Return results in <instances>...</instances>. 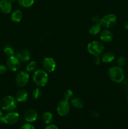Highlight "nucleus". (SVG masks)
Wrapping results in <instances>:
<instances>
[{
    "instance_id": "obj_1",
    "label": "nucleus",
    "mask_w": 128,
    "mask_h": 129,
    "mask_svg": "<svg viewBox=\"0 0 128 129\" xmlns=\"http://www.w3.org/2000/svg\"><path fill=\"white\" fill-rule=\"evenodd\" d=\"M109 78L112 81L117 83H120L124 81L125 78V73L121 67L114 66L109 69L108 71Z\"/></svg>"
},
{
    "instance_id": "obj_2",
    "label": "nucleus",
    "mask_w": 128,
    "mask_h": 129,
    "mask_svg": "<svg viewBox=\"0 0 128 129\" xmlns=\"http://www.w3.org/2000/svg\"><path fill=\"white\" fill-rule=\"evenodd\" d=\"M33 80L37 86H44L47 84L48 81V73L43 69H36L34 72Z\"/></svg>"
},
{
    "instance_id": "obj_3",
    "label": "nucleus",
    "mask_w": 128,
    "mask_h": 129,
    "mask_svg": "<svg viewBox=\"0 0 128 129\" xmlns=\"http://www.w3.org/2000/svg\"><path fill=\"white\" fill-rule=\"evenodd\" d=\"M1 107L3 110L11 112L16 109L17 107V101L12 96H6L1 101Z\"/></svg>"
},
{
    "instance_id": "obj_4",
    "label": "nucleus",
    "mask_w": 128,
    "mask_h": 129,
    "mask_svg": "<svg viewBox=\"0 0 128 129\" xmlns=\"http://www.w3.org/2000/svg\"><path fill=\"white\" fill-rule=\"evenodd\" d=\"M87 50L94 56H100L104 51V46L99 41H92L87 45Z\"/></svg>"
},
{
    "instance_id": "obj_5",
    "label": "nucleus",
    "mask_w": 128,
    "mask_h": 129,
    "mask_svg": "<svg viewBox=\"0 0 128 129\" xmlns=\"http://www.w3.org/2000/svg\"><path fill=\"white\" fill-rule=\"evenodd\" d=\"M100 24L105 28H112L117 23V17L114 14H107L100 18Z\"/></svg>"
},
{
    "instance_id": "obj_6",
    "label": "nucleus",
    "mask_w": 128,
    "mask_h": 129,
    "mask_svg": "<svg viewBox=\"0 0 128 129\" xmlns=\"http://www.w3.org/2000/svg\"><path fill=\"white\" fill-rule=\"evenodd\" d=\"M70 105L69 101L63 99L60 101L56 107V111L59 115L64 117L68 115L70 112Z\"/></svg>"
},
{
    "instance_id": "obj_7",
    "label": "nucleus",
    "mask_w": 128,
    "mask_h": 129,
    "mask_svg": "<svg viewBox=\"0 0 128 129\" xmlns=\"http://www.w3.org/2000/svg\"><path fill=\"white\" fill-rule=\"evenodd\" d=\"M29 74L27 72L25 71H20L16 74L15 80H16V83L18 86L20 88L25 87L26 84H28L29 81Z\"/></svg>"
},
{
    "instance_id": "obj_8",
    "label": "nucleus",
    "mask_w": 128,
    "mask_h": 129,
    "mask_svg": "<svg viewBox=\"0 0 128 129\" xmlns=\"http://www.w3.org/2000/svg\"><path fill=\"white\" fill-rule=\"evenodd\" d=\"M6 66L11 71H17L21 66V61L15 55L9 57L6 60Z\"/></svg>"
},
{
    "instance_id": "obj_9",
    "label": "nucleus",
    "mask_w": 128,
    "mask_h": 129,
    "mask_svg": "<svg viewBox=\"0 0 128 129\" xmlns=\"http://www.w3.org/2000/svg\"><path fill=\"white\" fill-rule=\"evenodd\" d=\"M20 116L16 112H12L8 113L5 116H3L1 120V123H6L8 125H14L17 123L19 120Z\"/></svg>"
},
{
    "instance_id": "obj_10",
    "label": "nucleus",
    "mask_w": 128,
    "mask_h": 129,
    "mask_svg": "<svg viewBox=\"0 0 128 129\" xmlns=\"http://www.w3.org/2000/svg\"><path fill=\"white\" fill-rule=\"evenodd\" d=\"M43 68L47 73H52L56 68V62L53 58L46 57L43 60Z\"/></svg>"
},
{
    "instance_id": "obj_11",
    "label": "nucleus",
    "mask_w": 128,
    "mask_h": 129,
    "mask_svg": "<svg viewBox=\"0 0 128 129\" xmlns=\"http://www.w3.org/2000/svg\"><path fill=\"white\" fill-rule=\"evenodd\" d=\"M16 57L19 59V60L21 62H25L28 61L31 58V53L29 50L26 49H23L20 50V51L18 52L16 54Z\"/></svg>"
},
{
    "instance_id": "obj_12",
    "label": "nucleus",
    "mask_w": 128,
    "mask_h": 129,
    "mask_svg": "<svg viewBox=\"0 0 128 129\" xmlns=\"http://www.w3.org/2000/svg\"><path fill=\"white\" fill-rule=\"evenodd\" d=\"M12 10V5L10 0L0 1V11L4 14L10 13Z\"/></svg>"
},
{
    "instance_id": "obj_13",
    "label": "nucleus",
    "mask_w": 128,
    "mask_h": 129,
    "mask_svg": "<svg viewBox=\"0 0 128 129\" xmlns=\"http://www.w3.org/2000/svg\"><path fill=\"white\" fill-rule=\"evenodd\" d=\"M24 117H25V119L26 122L31 123V122H34L38 118V114L36 111L30 109L28 110L25 112Z\"/></svg>"
},
{
    "instance_id": "obj_14",
    "label": "nucleus",
    "mask_w": 128,
    "mask_h": 129,
    "mask_svg": "<svg viewBox=\"0 0 128 129\" xmlns=\"http://www.w3.org/2000/svg\"><path fill=\"white\" fill-rule=\"evenodd\" d=\"M16 100L20 103L25 102L28 98V93L26 89H21L17 91L16 94Z\"/></svg>"
},
{
    "instance_id": "obj_15",
    "label": "nucleus",
    "mask_w": 128,
    "mask_h": 129,
    "mask_svg": "<svg viewBox=\"0 0 128 129\" xmlns=\"http://www.w3.org/2000/svg\"><path fill=\"white\" fill-rule=\"evenodd\" d=\"M100 39L104 42H109L113 39V34L110 30L105 29L100 34Z\"/></svg>"
},
{
    "instance_id": "obj_16",
    "label": "nucleus",
    "mask_w": 128,
    "mask_h": 129,
    "mask_svg": "<svg viewBox=\"0 0 128 129\" xmlns=\"http://www.w3.org/2000/svg\"><path fill=\"white\" fill-rule=\"evenodd\" d=\"M23 18V14L21 11L19 10H16L11 13V19L13 22L19 23L21 21Z\"/></svg>"
},
{
    "instance_id": "obj_17",
    "label": "nucleus",
    "mask_w": 128,
    "mask_h": 129,
    "mask_svg": "<svg viewBox=\"0 0 128 129\" xmlns=\"http://www.w3.org/2000/svg\"><path fill=\"white\" fill-rule=\"evenodd\" d=\"M102 26L100 24V23H94L90 28H89V33L92 35H96L100 31L101 28Z\"/></svg>"
},
{
    "instance_id": "obj_18",
    "label": "nucleus",
    "mask_w": 128,
    "mask_h": 129,
    "mask_svg": "<svg viewBox=\"0 0 128 129\" xmlns=\"http://www.w3.org/2000/svg\"><path fill=\"white\" fill-rule=\"evenodd\" d=\"M71 104L73 107H75V108H77V109L82 108L84 105V102H83L82 100L79 98H77V97L73 98L71 100Z\"/></svg>"
},
{
    "instance_id": "obj_19",
    "label": "nucleus",
    "mask_w": 128,
    "mask_h": 129,
    "mask_svg": "<svg viewBox=\"0 0 128 129\" xmlns=\"http://www.w3.org/2000/svg\"><path fill=\"white\" fill-rule=\"evenodd\" d=\"M115 59V56L114 54L110 52L104 53L102 57V61L105 63H110Z\"/></svg>"
},
{
    "instance_id": "obj_20",
    "label": "nucleus",
    "mask_w": 128,
    "mask_h": 129,
    "mask_svg": "<svg viewBox=\"0 0 128 129\" xmlns=\"http://www.w3.org/2000/svg\"><path fill=\"white\" fill-rule=\"evenodd\" d=\"M53 120V116L52 113L49 112H46L42 115V120L46 124H50Z\"/></svg>"
},
{
    "instance_id": "obj_21",
    "label": "nucleus",
    "mask_w": 128,
    "mask_h": 129,
    "mask_svg": "<svg viewBox=\"0 0 128 129\" xmlns=\"http://www.w3.org/2000/svg\"><path fill=\"white\" fill-rule=\"evenodd\" d=\"M37 63L35 61H31L27 64L26 66V71L27 73H31V72H35L37 69Z\"/></svg>"
},
{
    "instance_id": "obj_22",
    "label": "nucleus",
    "mask_w": 128,
    "mask_h": 129,
    "mask_svg": "<svg viewBox=\"0 0 128 129\" xmlns=\"http://www.w3.org/2000/svg\"><path fill=\"white\" fill-rule=\"evenodd\" d=\"M18 3L23 8H30L34 4L35 0H18Z\"/></svg>"
},
{
    "instance_id": "obj_23",
    "label": "nucleus",
    "mask_w": 128,
    "mask_h": 129,
    "mask_svg": "<svg viewBox=\"0 0 128 129\" xmlns=\"http://www.w3.org/2000/svg\"><path fill=\"white\" fill-rule=\"evenodd\" d=\"M3 51L5 52V54L8 57L15 55V50L13 49V47H11L10 45H6V46H5L3 49Z\"/></svg>"
},
{
    "instance_id": "obj_24",
    "label": "nucleus",
    "mask_w": 128,
    "mask_h": 129,
    "mask_svg": "<svg viewBox=\"0 0 128 129\" xmlns=\"http://www.w3.org/2000/svg\"><path fill=\"white\" fill-rule=\"evenodd\" d=\"M32 95L35 99H38L42 96V91L40 88H36L32 91Z\"/></svg>"
},
{
    "instance_id": "obj_25",
    "label": "nucleus",
    "mask_w": 128,
    "mask_h": 129,
    "mask_svg": "<svg viewBox=\"0 0 128 129\" xmlns=\"http://www.w3.org/2000/svg\"><path fill=\"white\" fill-rule=\"evenodd\" d=\"M63 96L64 99L66 100H71L73 98H74V93L72 90L70 89H67V90L65 91L63 93Z\"/></svg>"
},
{
    "instance_id": "obj_26",
    "label": "nucleus",
    "mask_w": 128,
    "mask_h": 129,
    "mask_svg": "<svg viewBox=\"0 0 128 129\" xmlns=\"http://www.w3.org/2000/svg\"><path fill=\"white\" fill-rule=\"evenodd\" d=\"M126 58L124 56H120L117 59V66L119 67H121V68L124 66L125 65V64H126Z\"/></svg>"
},
{
    "instance_id": "obj_27",
    "label": "nucleus",
    "mask_w": 128,
    "mask_h": 129,
    "mask_svg": "<svg viewBox=\"0 0 128 129\" xmlns=\"http://www.w3.org/2000/svg\"><path fill=\"white\" fill-rule=\"evenodd\" d=\"M19 129H35V127L30 123H26L21 126Z\"/></svg>"
},
{
    "instance_id": "obj_28",
    "label": "nucleus",
    "mask_w": 128,
    "mask_h": 129,
    "mask_svg": "<svg viewBox=\"0 0 128 129\" xmlns=\"http://www.w3.org/2000/svg\"><path fill=\"white\" fill-rule=\"evenodd\" d=\"M7 66L4 65H0V74H5L7 72Z\"/></svg>"
},
{
    "instance_id": "obj_29",
    "label": "nucleus",
    "mask_w": 128,
    "mask_h": 129,
    "mask_svg": "<svg viewBox=\"0 0 128 129\" xmlns=\"http://www.w3.org/2000/svg\"><path fill=\"white\" fill-rule=\"evenodd\" d=\"M100 58H99V56H94V58L93 59V62L96 65H98V64H100Z\"/></svg>"
},
{
    "instance_id": "obj_30",
    "label": "nucleus",
    "mask_w": 128,
    "mask_h": 129,
    "mask_svg": "<svg viewBox=\"0 0 128 129\" xmlns=\"http://www.w3.org/2000/svg\"><path fill=\"white\" fill-rule=\"evenodd\" d=\"M100 18L99 17V16H97V15H95V16H93L92 18V20L93 22L94 23H99V21H100Z\"/></svg>"
},
{
    "instance_id": "obj_31",
    "label": "nucleus",
    "mask_w": 128,
    "mask_h": 129,
    "mask_svg": "<svg viewBox=\"0 0 128 129\" xmlns=\"http://www.w3.org/2000/svg\"><path fill=\"white\" fill-rule=\"evenodd\" d=\"M45 129H58V127H56L55 125L51 124V125H49L46 126Z\"/></svg>"
},
{
    "instance_id": "obj_32",
    "label": "nucleus",
    "mask_w": 128,
    "mask_h": 129,
    "mask_svg": "<svg viewBox=\"0 0 128 129\" xmlns=\"http://www.w3.org/2000/svg\"><path fill=\"white\" fill-rule=\"evenodd\" d=\"M90 115H91L92 117H94V118L98 117H99V113H98L97 112H95V111H92V112H90Z\"/></svg>"
},
{
    "instance_id": "obj_33",
    "label": "nucleus",
    "mask_w": 128,
    "mask_h": 129,
    "mask_svg": "<svg viewBox=\"0 0 128 129\" xmlns=\"http://www.w3.org/2000/svg\"><path fill=\"white\" fill-rule=\"evenodd\" d=\"M3 117V113L1 110H0V123H1V120H2V118Z\"/></svg>"
},
{
    "instance_id": "obj_34",
    "label": "nucleus",
    "mask_w": 128,
    "mask_h": 129,
    "mask_svg": "<svg viewBox=\"0 0 128 129\" xmlns=\"http://www.w3.org/2000/svg\"><path fill=\"white\" fill-rule=\"evenodd\" d=\"M124 28H125V30H128V21H127L125 23V25H124Z\"/></svg>"
},
{
    "instance_id": "obj_35",
    "label": "nucleus",
    "mask_w": 128,
    "mask_h": 129,
    "mask_svg": "<svg viewBox=\"0 0 128 129\" xmlns=\"http://www.w3.org/2000/svg\"><path fill=\"white\" fill-rule=\"evenodd\" d=\"M126 98H127V103H128V93H127V97H126Z\"/></svg>"
},
{
    "instance_id": "obj_36",
    "label": "nucleus",
    "mask_w": 128,
    "mask_h": 129,
    "mask_svg": "<svg viewBox=\"0 0 128 129\" xmlns=\"http://www.w3.org/2000/svg\"><path fill=\"white\" fill-rule=\"evenodd\" d=\"M10 1L11 2V1H16V0H10Z\"/></svg>"
},
{
    "instance_id": "obj_37",
    "label": "nucleus",
    "mask_w": 128,
    "mask_h": 129,
    "mask_svg": "<svg viewBox=\"0 0 128 129\" xmlns=\"http://www.w3.org/2000/svg\"><path fill=\"white\" fill-rule=\"evenodd\" d=\"M0 129H1V128H0Z\"/></svg>"
}]
</instances>
